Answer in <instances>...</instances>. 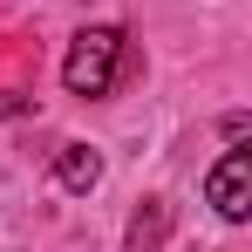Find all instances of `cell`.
Wrapping results in <instances>:
<instances>
[{"instance_id":"cell-1","label":"cell","mask_w":252,"mask_h":252,"mask_svg":"<svg viewBox=\"0 0 252 252\" xmlns=\"http://www.w3.org/2000/svg\"><path fill=\"white\" fill-rule=\"evenodd\" d=\"M116 62H123V28H82L68 41V62H62L68 95H82V102L109 95L116 89Z\"/></svg>"},{"instance_id":"cell-2","label":"cell","mask_w":252,"mask_h":252,"mask_svg":"<svg viewBox=\"0 0 252 252\" xmlns=\"http://www.w3.org/2000/svg\"><path fill=\"white\" fill-rule=\"evenodd\" d=\"M205 198H211V211L225 218V225H239L252 211V150H225V164L205 177Z\"/></svg>"},{"instance_id":"cell-3","label":"cell","mask_w":252,"mask_h":252,"mask_svg":"<svg viewBox=\"0 0 252 252\" xmlns=\"http://www.w3.org/2000/svg\"><path fill=\"white\" fill-rule=\"evenodd\" d=\"M164 232H170V205H164V198H143V211L129 218L123 252H164Z\"/></svg>"},{"instance_id":"cell-4","label":"cell","mask_w":252,"mask_h":252,"mask_svg":"<svg viewBox=\"0 0 252 252\" xmlns=\"http://www.w3.org/2000/svg\"><path fill=\"white\" fill-rule=\"evenodd\" d=\"M55 177H62L68 191H89V184L102 177V157H95L89 143H62V150H55Z\"/></svg>"}]
</instances>
